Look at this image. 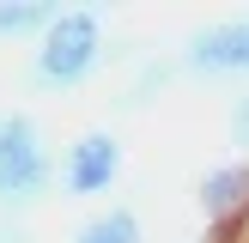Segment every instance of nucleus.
<instances>
[{
	"mask_svg": "<svg viewBox=\"0 0 249 243\" xmlns=\"http://www.w3.org/2000/svg\"><path fill=\"white\" fill-rule=\"evenodd\" d=\"M97 55H104V31H97V12H55V24L43 31L31 61V79L49 91H73L79 79H91Z\"/></svg>",
	"mask_w": 249,
	"mask_h": 243,
	"instance_id": "f257e3e1",
	"label": "nucleus"
},
{
	"mask_svg": "<svg viewBox=\"0 0 249 243\" xmlns=\"http://www.w3.org/2000/svg\"><path fill=\"white\" fill-rule=\"evenodd\" d=\"M116 170H122V140L116 134H79L67 146L61 176H67V194H104L116 182Z\"/></svg>",
	"mask_w": 249,
	"mask_h": 243,
	"instance_id": "f03ea898",
	"label": "nucleus"
},
{
	"mask_svg": "<svg viewBox=\"0 0 249 243\" xmlns=\"http://www.w3.org/2000/svg\"><path fill=\"white\" fill-rule=\"evenodd\" d=\"M189 67L195 73H249V24H225L189 43Z\"/></svg>",
	"mask_w": 249,
	"mask_h": 243,
	"instance_id": "7ed1b4c3",
	"label": "nucleus"
},
{
	"mask_svg": "<svg viewBox=\"0 0 249 243\" xmlns=\"http://www.w3.org/2000/svg\"><path fill=\"white\" fill-rule=\"evenodd\" d=\"M243 207H249V164L207 170V182H201V213L213 219V225H225V219H237Z\"/></svg>",
	"mask_w": 249,
	"mask_h": 243,
	"instance_id": "20e7f679",
	"label": "nucleus"
},
{
	"mask_svg": "<svg viewBox=\"0 0 249 243\" xmlns=\"http://www.w3.org/2000/svg\"><path fill=\"white\" fill-rule=\"evenodd\" d=\"M43 189H49V152L43 146L12 158V164H0V207H31Z\"/></svg>",
	"mask_w": 249,
	"mask_h": 243,
	"instance_id": "39448f33",
	"label": "nucleus"
},
{
	"mask_svg": "<svg viewBox=\"0 0 249 243\" xmlns=\"http://www.w3.org/2000/svg\"><path fill=\"white\" fill-rule=\"evenodd\" d=\"M73 243H140V219H134L128 207L97 213V219H85V225L73 231Z\"/></svg>",
	"mask_w": 249,
	"mask_h": 243,
	"instance_id": "423d86ee",
	"label": "nucleus"
},
{
	"mask_svg": "<svg viewBox=\"0 0 249 243\" xmlns=\"http://www.w3.org/2000/svg\"><path fill=\"white\" fill-rule=\"evenodd\" d=\"M36 122L24 116V109H12V116H0V164H12V158H24V152H36Z\"/></svg>",
	"mask_w": 249,
	"mask_h": 243,
	"instance_id": "0eeeda50",
	"label": "nucleus"
},
{
	"mask_svg": "<svg viewBox=\"0 0 249 243\" xmlns=\"http://www.w3.org/2000/svg\"><path fill=\"white\" fill-rule=\"evenodd\" d=\"M49 24H55V6H31V0H12V6H0V36L49 31Z\"/></svg>",
	"mask_w": 249,
	"mask_h": 243,
	"instance_id": "6e6552de",
	"label": "nucleus"
},
{
	"mask_svg": "<svg viewBox=\"0 0 249 243\" xmlns=\"http://www.w3.org/2000/svg\"><path fill=\"white\" fill-rule=\"evenodd\" d=\"M231 140H237V146H249V97L231 109Z\"/></svg>",
	"mask_w": 249,
	"mask_h": 243,
	"instance_id": "1a4fd4ad",
	"label": "nucleus"
}]
</instances>
